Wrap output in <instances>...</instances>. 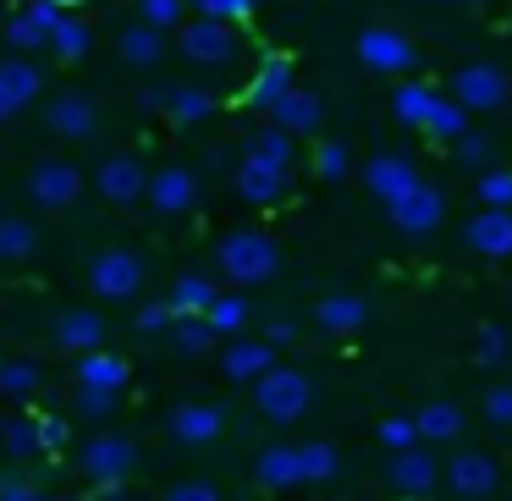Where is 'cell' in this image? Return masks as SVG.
<instances>
[{"label": "cell", "mask_w": 512, "mask_h": 501, "mask_svg": "<svg viewBox=\"0 0 512 501\" xmlns=\"http://www.w3.org/2000/svg\"><path fill=\"white\" fill-rule=\"evenodd\" d=\"M215 265H221V276L232 281V287H265V281L281 270V248H276V237H270V232L243 226V232H226L221 237Z\"/></svg>", "instance_id": "6da1fadb"}, {"label": "cell", "mask_w": 512, "mask_h": 501, "mask_svg": "<svg viewBox=\"0 0 512 501\" xmlns=\"http://www.w3.org/2000/svg\"><path fill=\"white\" fill-rule=\"evenodd\" d=\"M78 468L100 496H116L138 468V441L122 435V430H94L89 441L78 446Z\"/></svg>", "instance_id": "7a4b0ae2"}, {"label": "cell", "mask_w": 512, "mask_h": 501, "mask_svg": "<svg viewBox=\"0 0 512 501\" xmlns=\"http://www.w3.org/2000/svg\"><path fill=\"white\" fill-rule=\"evenodd\" d=\"M28 204L34 210H45V215H67V210H78V199H83V171L72 166L67 155H39L34 166H28Z\"/></svg>", "instance_id": "3957f363"}, {"label": "cell", "mask_w": 512, "mask_h": 501, "mask_svg": "<svg viewBox=\"0 0 512 501\" xmlns=\"http://www.w3.org/2000/svg\"><path fill=\"white\" fill-rule=\"evenodd\" d=\"M446 100L463 105L468 116H490L512 100V78H507L501 61H463V67L452 72V94H446Z\"/></svg>", "instance_id": "277c9868"}, {"label": "cell", "mask_w": 512, "mask_h": 501, "mask_svg": "<svg viewBox=\"0 0 512 501\" xmlns=\"http://www.w3.org/2000/svg\"><path fill=\"white\" fill-rule=\"evenodd\" d=\"M314 402V380L303 369H270V375L254 380V408L265 413L270 424H298Z\"/></svg>", "instance_id": "5b68a950"}, {"label": "cell", "mask_w": 512, "mask_h": 501, "mask_svg": "<svg viewBox=\"0 0 512 501\" xmlns=\"http://www.w3.org/2000/svg\"><path fill=\"white\" fill-rule=\"evenodd\" d=\"M144 281H149V265L133 248H105L89 265V287H94V298H105V303H133L138 292H144Z\"/></svg>", "instance_id": "8992f818"}, {"label": "cell", "mask_w": 512, "mask_h": 501, "mask_svg": "<svg viewBox=\"0 0 512 501\" xmlns=\"http://www.w3.org/2000/svg\"><path fill=\"white\" fill-rule=\"evenodd\" d=\"M353 50H358V61H364L369 72H380V78H408V72L419 67L413 39L402 34V28H386V23H369Z\"/></svg>", "instance_id": "52a82bcc"}, {"label": "cell", "mask_w": 512, "mask_h": 501, "mask_svg": "<svg viewBox=\"0 0 512 501\" xmlns=\"http://www.w3.org/2000/svg\"><path fill=\"white\" fill-rule=\"evenodd\" d=\"M149 188V171L138 155H127V149H116V155H105L100 166H94V193H100L105 204H116V210H127V204H138Z\"/></svg>", "instance_id": "ba28073f"}, {"label": "cell", "mask_w": 512, "mask_h": 501, "mask_svg": "<svg viewBox=\"0 0 512 501\" xmlns=\"http://www.w3.org/2000/svg\"><path fill=\"white\" fill-rule=\"evenodd\" d=\"M177 50L193 61V67H226V61H237V28L210 23V17H193V23L177 28Z\"/></svg>", "instance_id": "9c48e42d"}, {"label": "cell", "mask_w": 512, "mask_h": 501, "mask_svg": "<svg viewBox=\"0 0 512 501\" xmlns=\"http://www.w3.org/2000/svg\"><path fill=\"white\" fill-rule=\"evenodd\" d=\"M391 226H397L402 237H430L435 226L446 221V193L435 188V182H419L413 193H402L397 204H386Z\"/></svg>", "instance_id": "30bf717a"}, {"label": "cell", "mask_w": 512, "mask_h": 501, "mask_svg": "<svg viewBox=\"0 0 512 501\" xmlns=\"http://www.w3.org/2000/svg\"><path fill=\"white\" fill-rule=\"evenodd\" d=\"M419 166H413V155H402V149H380V155L364 160V188L375 193L380 204H397L402 193L419 188Z\"/></svg>", "instance_id": "8fae6325"}, {"label": "cell", "mask_w": 512, "mask_h": 501, "mask_svg": "<svg viewBox=\"0 0 512 501\" xmlns=\"http://www.w3.org/2000/svg\"><path fill=\"white\" fill-rule=\"evenodd\" d=\"M45 127L61 144H89L100 133V105H94V94H56V100H45Z\"/></svg>", "instance_id": "7c38bea8"}, {"label": "cell", "mask_w": 512, "mask_h": 501, "mask_svg": "<svg viewBox=\"0 0 512 501\" xmlns=\"http://www.w3.org/2000/svg\"><path fill=\"white\" fill-rule=\"evenodd\" d=\"M166 430L177 446H193V452H199V446H215L226 435V408H215V402H177Z\"/></svg>", "instance_id": "4fadbf2b"}, {"label": "cell", "mask_w": 512, "mask_h": 501, "mask_svg": "<svg viewBox=\"0 0 512 501\" xmlns=\"http://www.w3.org/2000/svg\"><path fill=\"white\" fill-rule=\"evenodd\" d=\"M441 479L452 485V496L485 501V496H496L501 468H496V457H490V452H457L452 463H441Z\"/></svg>", "instance_id": "5bb4252c"}, {"label": "cell", "mask_w": 512, "mask_h": 501, "mask_svg": "<svg viewBox=\"0 0 512 501\" xmlns=\"http://www.w3.org/2000/svg\"><path fill=\"white\" fill-rule=\"evenodd\" d=\"M39 94H45V72H39L34 61L28 56L0 61V122H12V116L28 111V105H39Z\"/></svg>", "instance_id": "9a60e30c"}, {"label": "cell", "mask_w": 512, "mask_h": 501, "mask_svg": "<svg viewBox=\"0 0 512 501\" xmlns=\"http://www.w3.org/2000/svg\"><path fill=\"white\" fill-rule=\"evenodd\" d=\"M435 479H441V463H435L430 446H408V452H391V468H386V485L391 496H430Z\"/></svg>", "instance_id": "2e32d148"}, {"label": "cell", "mask_w": 512, "mask_h": 501, "mask_svg": "<svg viewBox=\"0 0 512 501\" xmlns=\"http://www.w3.org/2000/svg\"><path fill=\"white\" fill-rule=\"evenodd\" d=\"M72 380H78V391H94V397H116V402H122L127 380H133V364H127L122 353H111V347H100V353H83L78 358Z\"/></svg>", "instance_id": "e0dca14e"}, {"label": "cell", "mask_w": 512, "mask_h": 501, "mask_svg": "<svg viewBox=\"0 0 512 501\" xmlns=\"http://www.w3.org/2000/svg\"><path fill=\"white\" fill-rule=\"evenodd\" d=\"M463 248L479 259H512V210H474L463 221Z\"/></svg>", "instance_id": "ac0fdd59"}, {"label": "cell", "mask_w": 512, "mask_h": 501, "mask_svg": "<svg viewBox=\"0 0 512 501\" xmlns=\"http://www.w3.org/2000/svg\"><path fill=\"white\" fill-rule=\"evenodd\" d=\"M105 336H111V331H105L100 309H67V314H56V320H50V342H56L61 353H72V358L100 353Z\"/></svg>", "instance_id": "d6986e66"}, {"label": "cell", "mask_w": 512, "mask_h": 501, "mask_svg": "<svg viewBox=\"0 0 512 501\" xmlns=\"http://www.w3.org/2000/svg\"><path fill=\"white\" fill-rule=\"evenodd\" d=\"M144 199L155 215H188L193 204H199V177H193L188 166H160L155 177H149Z\"/></svg>", "instance_id": "ffe728a7"}, {"label": "cell", "mask_w": 512, "mask_h": 501, "mask_svg": "<svg viewBox=\"0 0 512 501\" xmlns=\"http://www.w3.org/2000/svg\"><path fill=\"white\" fill-rule=\"evenodd\" d=\"M265 116H270V127L287 133V138H314V133H320V122H325V100L314 89H292V94H281Z\"/></svg>", "instance_id": "44dd1931"}, {"label": "cell", "mask_w": 512, "mask_h": 501, "mask_svg": "<svg viewBox=\"0 0 512 501\" xmlns=\"http://www.w3.org/2000/svg\"><path fill=\"white\" fill-rule=\"evenodd\" d=\"M221 369L232 380H243V386H254L259 375H270V369H276V347L259 342V336H232V342L221 347Z\"/></svg>", "instance_id": "7402d4cb"}, {"label": "cell", "mask_w": 512, "mask_h": 501, "mask_svg": "<svg viewBox=\"0 0 512 501\" xmlns=\"http://www.w3.org/2000/svg\"><path fill=\"white\" fill-rule=\"evenodd\" d=\"M364 320H369V303L358 292H325L314 303V325L325 336H353V331H364Z\"/></svg>", "instance_id": "603a6c76"}, {"label": "cell", "mask_w": 512, "mask_h": 501, "mask_svg": "<svg viewBox=\"0 0 512 501\" xmlns=\"http://www.w3.org/2000/svg\"><path fill=\"white\" fill-rule=\"evenodd\" d=\"M298 83H292V56H265L259 61V72L248 78V94L243 100L254 105V111H270V105L281 100V94H292Z\"/></svg>", "instance_id": "cb8c5ba5"}, {"label": "cell", "mask_w": 512, "mask_h": 501, "mask_svg": "<svg viewBox=\"0 0 512 501\" xmlns=\"http://www.w3.org/2000/svg\"><path fill=\"white\" fill-rule=\"evenodd\" d=\"M116 50H122L127 67L149 72V67H160V61H166V34H155L149 23H138V17H133V23L116 34Z\"/></svg>", "instance_id": "d4e9b609"}, {"label": "cell", "mask_w": 512, "mask_h": 501, "mask_svg": "<svg viewBox=\"0 0 512 501\" xmlns=\"http://www.w3.org/2000/svg\"><path fill=\"white\" fill-rule=\"evenodd\" d=\"M215 281L210 276H177L171 281V292H166V309H171V320H204V309L215 303Z\"/></svg>", "instance_id": "484cf974"}, {"label": "cell", "mask_w": 512, "mask_h": 501, "mask_svg": "<svg viewBox=\"0 0 512 501\" xmlns=\"http://www.w3.org/2000/svg\"><path fill=\"white\" fill-rule=\"evenodd\" d=\"M287 182H292V177H281V171H270V166H254V160H237L232 188H237V199H243V204H276L281 193H287Z\"/></svg>", "instance_id": "4316f807"}, {"label": "cell", "mask_w": 512, "mask_h": 501, "mask_svg": "<svg viewBox=\"0 0 512 501\" xmlns=\"http://www.w3.org/2000/svg\"><path fill=\"white\" fill-rule=\"evenodd\" d=\"M413 430H419V446L457 441V435H463V408H457V402H424V408L413 413Z\"/></svg>", "instance_id": "83f0119b"}, {"label": "cell", "mask_w": 512, "mask_h": 501, "mask_svg": "<svg viewBox=\"0 0 512 501\" xmlns=\"http://www.w3.org/2000/svg\"><path fill=\"white\" fill-rule=\"evenodd\" d=\"M254 479L265 490H298L303 479H298V446H265V452L254 457Z\"/></svg>", "instance_id": "f1b7e54d"}, {"label": "cell", "mask_w": 512, "mask_h": 501, "mask_svg": "<svg viewBox=\"0 0 512 501\" xmlns=\"http://www.w3.org/2000/svg\"><path fill=\"white\" fill-rule=\"evenodd\" d=\"M243 160H254V166H270V171H281V177H292V138L287 133H276V127H259L254 138L243 144Z\"/></svg>", "instance_id": "f546056e"}, {"label": "cell", "mask_w": 512, "mask_h": 501, "mask_svg": "<svg viewBox=\"0 0 512 501\" xmlns=\"http://www.w3.org/2000/svg\"><path fill=\"white\" fill-rule=\"evenodd\" d=\"M0 452L12 457V463H34V457H45L34 413H12V419H6V430H0Z\"/></svg>", "instance_id": "4dcf8cb0"}, {"label": "cell", "mask_w": 512, "mask_h": 501, "mask_svg": "<svg viewBox=\"0 0 512 501\" xmlns=\"http://www.w3.org/2000/svg\"><path fill=\"white\" fill-rule=\"evenodd\" d=\"M204 325H210V336L215 342H232V336H243V325H248V298L243 292H215V303L204 309Z\"/></svg>", "instance_id": "1f68e13d"}, {"label": "cell", "mask_w": 512, "mask_h": 501, "mask_svg": "<svg viewBox=\"0 0 512 501\" xmlns=\"http://www.w3.org/2000/svg\"><path fill=\"white\" fill-rule=\"evenodd\" d=\"M342 474V452L331 441H303L298 446V479L303 485H331Z\"/></svg>", "instance_id": "d6a6232c"}, {"label": "cell", "mask_w": 512, "mask_h": 501, "mask_svg": "<svg viewBox=\"0 0 512 501\" xmlns=\"http://www.w3.org/2000/svg\"><path fill=\"white\" fill-rule=\"evenodd\" d=\"M39 386H45V375L34 358H0V402H28Z\"/></svg>", "instance_id": "836d02e7"}, {"label": "cell", "mask_w": 512, "mask_h": 501, "mask_svg": "<svg viewBox=\"0 0 512 501\" xmlns=\"http://www.w3.org/2000/svg\"><path fill=\"white\" fill-rule=\"evenodd\" d=\"M419 133H430L435 144H457V138L468 133V111H463V105H452L446 94H435V100H430V116H424Z\"/></svg>", "instance_id": "e575fe53"}, {"label": "cell", "mask_w": 512, "mask_h": 501, "mask_svg": "<svg viewBox=\"0 0 512 501\" xmlns=\"http://www.w3.org/2000/svg\"><path fill=\"white\" fill-rule=\"evenodd\" d=\"M430 100H435V89H430V83L402 78L397 89H391V116H397L402 127H424V116H430Z\"/></svg>", "instance_id": "d590c367"}, {"label": "cell", "mask_w": 512, "mask_h": 501, "mask_svg": "<svg viewBox=\"0 0 512 501\" xmlns=\"http://www.w3.org/2000/svg\"><path fill=\"white\" fill-rule=\"evenodd\" d=\"M166 116H171V122H182V127L210 122V116H215V94H210V89H193V83H182V89H171Z\"/></svg>", "instance_id": "8d00e7d4"}, {"label": "cell", "mask_w": 512, "mask_h": 501, "mask_svg": "<svg viewBox=\"0 0 512 501\" xmlns=\"http://www.w3.org/2000/svg\"><path fill=\"white\" fill-rule=\"evenodd\" d=\"M50 50H56L61 61H83V56L94 50V28L83 23L78 12H67V17L56 23V34H50Z\"/></svg>", "instance_id": "74e56055"}, {"label": "cell", "mask_w": 512, "mask_h": 501, "mask_svg": "<svg viewBox=\"0 0 512 501\" xmlns=\"http://www.w3.org/2000/svg\"><path fill=\"white\" fill-rule=\"evenodd\" d=\"M39 248V226L23 215H0V259H28Z\"/></svg>", "instance_id": "f35d334b"}, {"label": "cell", "mask_w": 512, "mask_h": 501, "mask_svg": "<svg viewBox=\"0 0 512 501\" xmlns=\"http://www.w3.org/2000/svg\"><path fill=\"white\" fill-rule=\"evenodd\" d=\"M474 199L479 210H512V171L507 166H485L474 182Z\"/></svg>", "instance_id": "ab89813d"}, {"label": "cell", "mask_w": 512, "mask_h": 501, "mask_svg": "<svg viewBox=\"0 0 512 501\" xmlns=\"http://www.w3.org/2000/svg\"><path fill=\"white\" fill-rule=\"evenodd\" d=\"M6 50H12V56H34V50H50V34L28 12H17L12 23H6Z\"/></svg>", "instance_id": "60d3db41"}, {"label": "cell", "mask_w": 512, "mask_h": 501, "mask_svg": "<svg viewBox=\"0 0 512 501\" xmlns=\"http://www.w3.org/2000/svg\"><path fill=\"white\" fill-rule=\"evenodd\" d=\"M166 336H171V347H177L182 358H204L215 347V336H210V325H204V320H177Z\"/></svg>", "instance_id": "b9f144b4"}, {"label": "cell", "mask_w": 512, "mask_h": 501, "mask_svg": "<svg viewBox=\"0 0 512 501\" xmlns=\"http://www.w3.org/2000/svg\"><path fill=\"white\" fill-rule=\"evenodd\" d=\"M138 23H149L155 34L188 23V0H138Z\"/></svg>", "instance_id": "7bdbcfd3"}, {"label": "cell", "mask_w": 512, "mask_h": 501, "mask_svg": "<svg viewBox=\"0 0 512 501\" xmlns=\"http://www.w3.org/2000/svg\"><path fill=\"white\" fill-rule=\"evenodd\" d=\"M380 446L386 452H408V446H419V430H413V413H386V419L375 424Z\"/></svg>", "instance_id": "ee69618b"}, {"label": "cell", "mask_w": 512, "mask_h": 501, "mask_svg": "<svg viewBox=\"0 0 512 501\" xmlns=\"http://www.w3.org/2000/svg\"><path fill=\"white\" fill-rule=\"evenodd\" d=\"M254 6H259V0H193V12L210 17V23H226V28L248 23V17H254Z\"/></svg>", "instance_id": "f6af8a7d"}, {"label": "cell", "mask_w": 512, "mask_h": 501, "mask_svg": "<svg viewBox=\"0 0 512 501\" xmlns=\"http://www.w3.org/2000/svg\"><path fill=\"white\" fill-rule=\"evenodd\" d=\"M507 353H512L507 331H501V325H479V336H474V364L496 369V364H507Z\"/></svg>", "instance_id": "bcb514c9"}, {"label": "cell", "mask_w": 512, "mask_h": 501, "mask_svg": "<svg viewBox=\"0 0 512 501\" xmlns=\"http://www.w3.org/2000/svg\"><path fill=\"white\" fill-rule=\"evenodd\" d=\"M347 171H353V155H347V144H336V138H331V144L314 149V177H320V182H342Z\"/></svg>", "instance_id": "7dc6e473"}, {"label": "cell", "mask_w": 512, "mask_h": 501, "mask_svg": "<svg viewBox=\"0 0 512 501\" xmlns=\"http://www.w3.org/2000/svg\"><path fill=\"white\" fill-rule=\"evenodd\" d=\"M457 166H474V171H485L490 166V138L485 133H474V127H468V133L463 138H457Z\"/></svg>", "instance_id": "c3c4849f"}, {"label": "cell", "mask_w": 512, "mask_h": 501, "mask_svg": "<svg viewBox=\"0 0 512 501\" xmlns=\"http://www.w3.org/2000/svg\"><path fill=\"white\" fill-rule=\"evenodd\" d=\"M133 325H138V331H144V336H166V331H171V325H177V320H171L166 298H155V303H138Z\"/></svg>", "instance_id": "681fc988"}, {"label": "cell", "mask_w": 512, "mask_h": 501, "mask_svg": "<svg viewBox=\"0 0 512 501\" xmlns=\"http://www.w3.org/2000/svg\"><path fill=\"white\" fill-rule=\"evenodd\" d=\"M160 501H226V496L210 485V479H177V485H166Z\"/></svg>", "instance_id": "f907efd6"}, {"label": "cell", "mask_w": 512, "mask_h": 501, "mask_svg": "<svg viewBox=\"0 0 512 501\" xmlns=\"http://www.w3.org/2000/svg\"><path fill=\"white\" fill-rule=\"evenodd\" d=\"M0 501H45V496H39V485L23 468H6V474H0Z\"/></svg>", "instance_id": "816d5d0a"}, {"label": "cell", "mask_w": 512, "mask_h": 501, "mask_svg": "<svg viewBox=\"0 0 512 501\" xmlns=\"http://www.w3.org/2000/svg\"><path fill=\"white\" fill-rule=\"evenodd\" d=\"M485 424L512 430V386H490L485 391Z\"/></svg>", "instance_id": "f5cc1de1"}, {"label": "cell", "mask_w": 512, "mask_h": 501, "mask_svg": "<svg viewBox=\"0 0 512 501\" xmlns=\"http://www.w3.org/2000/svg\"><path fill=\"white\" fill-rule=\"evenodd\" d=\"M34 419H39V446H45V457H50V452H61L72 430H67V424H61V419H56V413H34Z\"/></svg>", "instance_id": "db71d44e"}, {"label": "cell", "mask_w": 512, "mask_h": 501, "mask_svg": "<svg viewBox=\"0 0 512 501\" xmlns=\"http://www.w3.org/2000/svg\"><path fill=\"white\" fill-rule=\"evenodd\" d=\"M116 397H94V391H78V413L83 419H111Z\"/></svg>", "instance_id": "11a10c76"}, {"label": "cell", "mask_w": 512, "mask_h": 501, "mask_svg": "<svg viewBox=\"0 0 512 501\" xmlns=\"http://www.w3.org/2000/svg\"><path fill=\"white\" fill-rule=\"evenodd\" d=\"M259 342H270V347H292V342H298V325H292V320H270Z\"/></svg>", "instance_id": "9f6ffc18"}, {"label": "cell", "mask_w": 512, "mask_h": 501, "mask_svg": "<svg viewBox=\"0 0 512 501\" xmlns=\"http://www.w3.org/2000/svg\"><path fill=\"white\" fill-rule=\"evenodd\" d=\"M23 12H28V17H34V23H39V28H45V34H56V23H61V12H56V6H45V0H28Z\"/></svg>", "instance_id": "6f0895ef"}, {"label": "cell", "mask_w": 512, "mask_h": 501, "mask_svg": "<svg viewBox=\"0 0 512 501\" xmlns=\"http://www.w3.org/2000/svg\"><path fill=\"white\" fill-rule=\"evenodd\" d=\"M166 100H171V89H155V83L138 94V105H144V111H166Z\"/></svg>", "instance_id": "680465c9"}, {"label": "cell", "mask_w": 512, "mask_h": 501, "mask_svg": "<svg viewBox=\"0 0 512 501\" xmlns=\"http://www.w3.org/2000/svg\"><path fill=\"white\" fill-rule=\"evenodd\" d=\"M45 6H56V12H61V17H67V12H78L83 0H45Z\"/></svg>", "instance_id": "91938a15"}, {"label": "cell", "mask_w": 512, "mask_h": 501, "mask_svg": "<svg viewBox=\"0 0 512 501\" xmlns=\"http://www.w3.org/2000/svg\"><path fill=\"white\" fill-rule=\"evenodd\" d=\"M391 501H419V496H391Z\"/></svg>", "instance_id": "94428289"}, {"label": "cell", "mask_w": 512, "mask_h": 501, "mask_svg": "<svg viewBox=\"0 0 512 501\" xmlns=\"http://www.w3.org/2000/svg\"><path fill=\"white\" fill-rule=\"evenodd\" d=\"M56 501H83V496H56Z\"/></svg>", "instance_id": "6125c7cd"}, {"label": "cell", "mask_w": 512, "mask_h": 501, "mask_svg": "<svg viewBox=\"0 0 512 501\" xmlns=\"http://www.w3.org/2000/svg\"><path fill=\"white\" fill-rule=\"evenodd\" d=\"M463 6H485V0H463Z\"/></svg>", "instance_id": "be15d7a7"}, {"label": "cell", "mask_w": 512, "mask_h": 501, "mask_svg": "<svg viewBox=\"0 0 512 501\" xmlns=\"http://www.w3.org/2000/svg\"><path fill=\"white\" fill-rule=\"evenodd\" d=\"M0 430H6V413H0Z\"/></svg>", "instance_id": "e7e4bbea"}, {"label": "cell", "mask_w": 512, "mask_h": 501, "mask_svg": "<svg viewBox=\"0 0 512 501\" xmlns=\"http://www.w3.org/2000/svg\"><path fill=\"white\" fill-rule=\"evenodd\" d=\"M287 6H298V0H287Z\"/></svg>", "instance_id": "03108f58"}]
</instances>
